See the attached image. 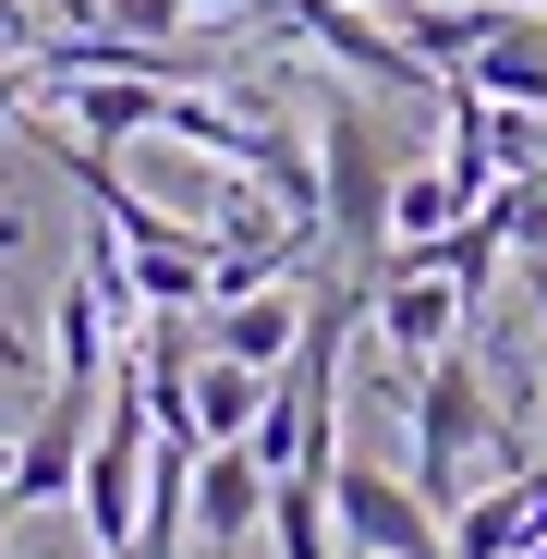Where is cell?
I'll use <instances>...</instances> for the list:
<instances>
[{
	"label": "cell",
	"mask_w": 547,
	"mask_h": 559,
	"mask_svg": "<svg viewBox=\"0 0 547 559\" xmlns=\"http://www.w3.org/2000/svg\"><path fill=\"white\" fill-rule=\"evenodd\" d=\"M463 219H475V195H463V182H450L438 158L390 182V243H438V231H463Z\"/></svg>",
	"instance_id": "cell-9"
},
{
	"label": "cell",
	"mask_w": 547,
	"mask_h": 559,
	"mask_svg": "<svg viewBox=\"0 0 547 559\" xmlns=\"http://www.w3.org/2000/svg\"><path fill=\"white\" fill-rule=\"evenodd\" d=\"M329 523H341V547L438 559V511L414 499V475H378V462H353V450H329Z\"/></svg>",
	"instance_id": "cell-4"
},
{
	"label": "cell",
	"mask_w": 547,
	"mask_h": 559,
	"mask_svg": "<svg viewBox=\"0 0 547 559\" xmlns=\"http://www.w3.org/2000/svg\"><path fill=\"white\" fill-rule=\"evenodd\" d=\"M487 207H499V231H511V255H547V158H535V170H511V182H499Z\"/></svg>",
	"instance_id": "cell-12"
},
{
	"label": "cell",
	"mask_w": 547,
	"mask_h": 559,
	"mask_svg": "<svg viewBox=\"0 0 547 559\" xmlns=\"http://www.w3.org/2000/svg\"><path fill=\"white\" fill-rule=\"evenodd\" d=\"M0 535H13V499H0Z\"/></svg>",
	"instance_id": "cell-16"
},
{
	"label": "cell",
	"mask_w": 547,
	"mask_h": 559,
	"mask_svg": "<svg viewBox=\"0 0 547 559\" xmlns=\"http://www.w3.org/2000/svg\"><path fill=\"white\" fill-rule=\"evenodd\" d=\"M341 559H378V547H341Z\"/></svg>",
	"instance_id": "cell-17"
},
{
	"label": "cell",
	"mask_w": 547,
	"mask_h": 559,
	"mask_svg": "<svg viewBox=\"0 0 547 559\" xmlns=\"http://www.w3.org/2000/svg\"><path fill=\"white\" fill-rule=\"evenodd\" d=\"M255 523H267V475H255V450H243V438H207V450H195V535H207V559H231Z\"/></svg>",
	"instance_id": "cell-6"
},
{
	"label": "cell",
	"mask_w": 547,
	"mask_h": 559,
	"mask_svg": "<svg viewBox=\"0 0 547 559\" xmlns=\"http://www.w3.org/2000/svg\"><path fill=\"white\" fill-rule=\"evenodd\" d=\"M390 182H402V158H390L378 110L329 98V122H317V219H329V255H341L353 305H378V280H390Z\"/></svg>",
	"instance_id": "cell-1"
},
{
	"label": "cell",
	"mask_w": 547,
	"mask_h": 559,
	"mask_svg": "<svg viewBox=\"0 0 547 559\" xmlns=\"http://www.w3.org/2000/svg\"><path fill=\"white\" fill-rule=\"evenodd\" d=\"M98 402H110V390H49V414L13 438V487H0L13 511H61V499H73L85 438H98Z\"/></svg>",
	"instance_id": "cell-5"
},
{
	"label": "cell",
	"mask_w": 547,
	"mask_h": 559,
	"mask_svg": "<svg viewBox=\"0 0 547 559\" xmlns=\"http://www.w3.org/2000/svg\"><path fill=\"white\" fill-rule=\"evenodd\" d=\"M293 341H305V293H281V280H255V293H219V305H207V353H231V365H267V378H281Z\"/></svg>",
	"instance_id": "cell-7"
},
{
	"label": "cell",
	"mask_w": 547,
	"mask_h": 559,
	"mask_svg": "<svg viewBox=\"0 0 547 559\" xmlns=\"http://www.w3.org/2000/svg\"><path fill=\"white\" fill-rule=\"evenodd\" d=\"M61 25H110V37H182L195 0H61Z\"/></svg>",
	"instance_id": "cell-11"
},
{
	"label": "cell",
	"mask_w": 547,
	"mask_h": 559,
	"mask_svg": "<svg viewBox=\"0 0 547 559\" xmlns=\"http://www.w3.org/2000/svg\"><path fill=\"white\" fill-rule=\"evenodd\" d=\"M475 450H511V414H499V390H487V365L450 341L438 365H414V499L450 523L463 511V462ZM523 462V450H511Z\"/></svg>",
	"instance_id": "cell-2"
},
{
	"label": "cell",
	"mask_w": 547,
	"mask_h": 559,
	"mask_svg": "<svg viewBox=\"0 0 547 559\" xmlns=\"http://www.w3.org/2000/svg\"><path fill=\"white\" fill-rule=\"evenodd\" d=\"M195 13H281V0H195Z\"/></svg>",
	"instance_id": "cell-13"
},
{
	"label": "cell",
	"mask_w": 547,
	"mask_h": 559,
	"mask_svg": "<svg viewBox=\"0 0 547 559\" xmlns=\"http://www.w3.org/2000/svg\"><path fill=\"white\" fill-rule=\"evenodd\" d=\"M535 158H547V110H535ZM535 158H523V170H535Z\"/></svg>",
	"instance_id": "cell-14"
},
{
	"label": "cell",
	"mask_w": 547,
	"mask_h": 559,
	"mask_svg": "<svg viewBox=\"0 0 547 559\" xmlns=\"http://www.w3.org/2000/svg\"><path fill=\"white\" fill-rule=\"evenodd\" d=\"M267 402V365H231V353H195V438H243Z\"/></svg>",
	"instance_id": "cell-10"
},
{
	"label": "cell",
	"mask_w": 547,
	"mask_h": 559,
	"mask_svg": "<svg viewBox=\"0 0 547 559\" xmlns=\"http://www.w3.org/2000/svg\"><path fill=\"white\" fill-rule=\"evenodd\" d=\"M0 243H13V219H0Z\"/></svg>",
	"instance_id": "cell-18"
},
{
	"label": "cell",
	"mask_w": 547,
	"mask_h": 559,
	"mask_svg": "<svg viewBox=\"0 0 547 559\" xmlns=\"http://www.w3.org/2000/svg\"><path fill=\"white\" fill-rule=\"evenodd\" d=\"M463 73L487 85V98H511V110H547V0H511Z\"/></svg>",
	"instance_id": "cell-8"
},
{
	"label": "cell",
	"mask_w": 547,
	"mask_h": 559,
	"mask_svg": "<svg viewBox=\"0 0 547 559\" xmlns=\"http://www.w3.org/2000/svg\"><path fill=\"white\" fill-rule=\"evenodd\" d=\"M463 317H475V293L450 280L438 255H414V243H390V280H378V305H365V329L390 341V365L414 378V365H438L450 341H463Z\"/></svg>",
	"instance_id": "cell-3"
},
{
	"label": "cell",
	"mask_w": 547,
	"mask_h": 559,
	"mask_svg": "<svg viewBox=\"0 0 547 559\" xmlns=\"http://www.w3.org/2000/svg\"><path fill=\"white\" fill-rule=\"evenodd\" d=\"M511 559H547V535H523V547H511Z\"/></svg>",
	"instance_id": "cell-15"
}]
</instances>
